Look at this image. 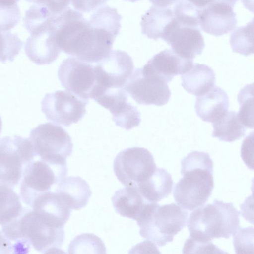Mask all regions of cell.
<instances>
[{
	"label": "cell",
	"instance_id": "9",
	"mask_svg": "<svg viewBox=\"0 0 254 254\" xmlns=\"http://www.w3.org/2000/svg\"><path fill=\"white\" fill-rule=\"evenodd\" d=\"M114 171L125 186L136 187L149 178L156 169L152 154L147 149L133 147L119 152L114 161Z\"/></svg>",
	"mask_w": 254,
	"mask_h": 254
},
{
	"label": "cell",
	"instance_id": "34",
	"mask_svg": "<svg viewBox=\"0 0 254 254\" xmlns=\"http://www.w3.org/2000/svg\"><path fill=\"white\" fill-rule=\"evenodd\" d=\"M20 19V9L17 4H0V31H10L19 23Z\"/></svg>",
	"mask_w": 254,
	"mask_h": 254
},
{
	"label": "cell",
	"instance_id": "33",
	"mask_svg": "<svg viewBox=\"0 0 254 254\" xmlns=\"http://www.w3.org/2000/svg\"><path fill=\"white\" fill-rule=\"evenodd\" d=\"M233 236L236 253L253 254V227L240 228Z\"/></svg>",
	"mask_w": 254,
	"mask_h": 254
},
{
	"label": "cell",
	"instance_id": "27",
	"mask_svg": "<svg viewBox=\"0 0 254 254\" xmlns=\"http://www.w3.org/2000/svg\"><path fill=\"white\" fill-rule=\"evenodd\" d=\"M23 209L20 197L12 188L0 185V224L1 226L18 217Z\"/></svg>",
	"mask_w": 254,
	"mask_h": 254
},
{
	"label": "cell",
	"instance_id": "25",
	"mask_svg": "<svg viewBox=\"0 0 254 254\" xmlns=\"http://www.w3.org/2000/svg\"><path fill=\"white\" fill-rule=\"evenodd\" d=\"M31 207L52 217L64 225L69 219L72 211L57 193L53 191L38 196Z\"/></svg>",
	"mask_w": 254,
	"mask_h": 254
},
{
	"label": "cell",
	"instance_id": "6",
	"mask_svg": "<svg viewBox=\"0 0 254 254\" xmlns=\"http://www.w3.org/2000/svg\"><path fill=\"white\" fill-rule=\"evenodd\" d=\"M36 156L29 138L18 135L0 139V185L11 188L22 179Z\"/></svg>",
	"mask_w": 254,
	"mask_h": 254
},
{
	"label": "cell",
	"instance_id": "26",
	"mask_svg": "<svg viewBox=\"0 0 254 254\" xmlns=\"http://www.w3.org/2000/svg\"><path fill=\"white\" fill-rule=\"evenodd\" d=\"M212 124L213 130L212 135L221 141L233 142L245 134L246 127L242 123L235 111L227 112Z\"/></svg>",
	"mask_w": 254,
	"mask_h": 254
},
{
	"label": "cell",
	"instance_id": "22",
	"mask_svg": "<svg viewBox=\"0 0 254 254\" xmlns=\"http://www.w3.org/2000/svg\"><path fill=\"white\" fill-rule=\"evenodd\" d=\"M181 80V85L187 92L199 96L214 87L215 75L208 65L196 63L182 75Z\"/></svg>",
	"mask_w": 254,
	"mask_h": 254
},
{
	"label": "cell",
	"instance_id": "45",
	"mask_svg": "<svg viewBox=\"0 0 254 254\" xmlns=\"http://www.w3.org/2000/svg\"><path fill=\"white\" fill-rule=\"evenodd\" d=\"M233 1H234L235 2H237V1L238 0H232Z\"/></svg>",
	"mask_w": 254,
	"mask_h": 254
},
{
	"label": "cell",
	"instance_id": "12",
	"mask_svg": "<svg viewBox=\"0 0 254 254\" xmlns=\"http://www.w3.org/2000/svg\"><path fill=\"white\" fill-rule=\"evenodd\" d=\"M87 103L68 91L58 90L45 95L41 110L48 120L69 127L83 117Z\"/></svg>",
	"mask_w": 254,
	"mask_h": 254
},
{
	"label": "cell",
	"instance_id": "39",
	"mask_svg": "<svg viewBox=\"0 0 254 254\" xmlns=\"http://www.w3.org/2000/svg\"><path fill=\"white\" fill-rule=\"evenodd\" d=\"M0 253H14L13 244L0 231Z\"/></svg>",
	"mask_w": 254,
	"mask_h": 254
},
{
	"label": "cell",
	"instance_id": "15",
	"mask_svg": "<svg viewBox=\"0 0 254 254\" xmlns=\"http://www.w3.org/2000/svg\"><path fill=\"white\" fill-rule=\"evenodd\" d=\"M93 99L111 112L117 126L128 130L139 125L140 113L136 107L128 102L124 89L105 90Z\"/></svg>",
	"mask_w": 254,
	"mask_h": 254
},
{
	"label": "cell",
	"instance_id": "35",
	"mask_svg": "<svg viewBox=\"0 0 254 254\" xmlns=\"http://www.w3.org/2000/svg\"><path fill=\"white\" fill-rule=\"evenodd\" d=\"M183 254L226 253L211 241L203 242L195 240L190 237L186 241L183 249Z\"/></svg>",
	"mask_w": 254,
	"mask_h": 254
},
{
	"label": "cell",
	"instance_id": "5",
	"mask_svg": "<svg viewBox=\"0 0 254 254\" xmlns=\"http://www.w3.org/2000/svg\"><path fill=\"white\" fill-rule=\"evenodd\" d=\"M188 215L175 203L161 206L149 203L136 220L140 235L159 247L164 246L185 227Z\"/></svg>",
	"mask_w": 254,
	"mask_h": 254
},
{
	"label": "cell",
	"instance_id": "36",
	"mask_svg": "<svg viewBox=\"0 0 254 254\" xmlns=\"http://www.w3.org/2000/svg\"><path fill=\"white\" fill-rule=\"evenodd\" d=\"M29 2L46 7L50 12L56 16L67 8L70 0H26Z\"/></svg>",
	"mask_w": 254,
	"mask_h": 254
},
{
	"label": "cell",
	"instance_id": "40",
	"mask_svg": "<svg viewBox=\"0 0 254 254\" xmlns=\"http://www.w3.org/2000/svg\"><path fill=\"white\" fill-rule=\"evenodd\" d=\"M194 6H195L198 10L201 9L207 5L211 4L216 1H221L226 2L232 6L230 0H187Z\"/></svg>",
	"mask_w": 254,
	"mask_h": 254
},
{
	"label": "cell",
	"instance_id": "21",
	"mask_svg": "<svg viewBox=\"0 0 254 254\" xmlns=\"http://www.w3.org/2000/svg\"><path fill=\"white\" fill-rule=\"evenodd\" d=\"M113 205L121 216L136 221L149 203L136 187H127L117 190L112 197Z\"/></svg>",
	"mask_w": 254,
	"mask_h": 254
},
{
	"label": "cell",
	"instance_id": "13",
	"mask_svg": "<svg viewBox=\"0 0 254 254\" xmlns=\"http://www.w3.org/2000/svg\"><path fill=\"white\" fill-rule=\"evenodd\" d=\"M59 79L68 91L84 100L92 99L96 86L94 66L76 57H68L61 64Z\"/></svg>",
	"mask_w": 254,
	"mask_h": 254
},
{
	"label": "cell",
	"instance_id": "16",
	"mask_svg": "<svg viewBox=\"0 0 254 254\" xmlns=\"http://www.w3.org/2000/svg\"><path fill=\"white\" fill-rule=\"evenodd\" d=\"M198 20L203 31L215 36L232 31L237 23L233 7L221 1H216L198 10Z\"/></svg>",
	"mask_w": 254,
	"mask_h": 254
},
{
	"label": "cell",
	"instance_id": "7",
	"mask_svg": "<svg viewBox=\"0 0 254 254\" xmlns=\"http://www.w3.org/2000/svg\"><path fill=\"white\" fill-rule=\"evenodd\" d=\"M30 140L36 156L51 163H66L73 145L65 129L55 124L38 125L30 132Z\"/></svg>",
	"mask_w": 254,
	"mask_h": 254
},
{
	"label": "cell",
	"instance_id": "41",
	"mask_svg": "<svg viewBox=\"0 0 254 254\" xmlns=\"http://www.w3.org/2000/svg\"><path fill=\"white\" fill-rule=\"evenodd\" d=\"M153 5L164 7H170L179 0H149Z\"/></svg>",
	"mask_w": 254,
	"mask_h": 254
},
{
	"label": "cell",
	"instance_id": "14",
	"mask_svg": "<svg viewBox=\"0 0 254 254\" xmlns=\"http://www.w3.org/2000/svg\"><path fill=\"white\" fill-rule=\"evenodd\" d=\"M162 39L174 52L188 59L193 60L201 55L205 47L199 27L183 23L175 17L167 26Z\"/></svg>",
	"mask_w": 254,
	"mask_h": 254
},
{
	"label": "cell",
	"instance_id": "37",
	"mask_svg": "<svg viewBox=\"0 0 254 254\" xmlns=\"http://www.w3.org/2000/svg\"><path fill=\"white\" fill-rule=\"evenodd\" d=\"M73 7L78 11L91 12L104 4L108 0H70Z\"/></svg>",
	"mask_w": 254,
	"mask_h": 254
},
{
	"label": "cell",
	"instance_id": "3",
	"mask_svg": "<svg viewBox=\"0 0 254 254\" xmlns=\"http://www.w3.org/2000/svg\"><path fill=\"white\" fill-rule=\"evenodd\" d=\"M183 175L174 186L173 196L182 208L192 211L208 200L214 187L213 162L208 153H189L181 160Z\"/></svg>",
	"mask_w": 254,
	"mask_h": 254
},
{
	"label": "cell",
	"instance_id": "44",
	"mask_svg": "<svg viewBox=\"0 0 254 254\" xmlns=\"http://www.w3.org/2000/svg\"><path fill=\"white\" fill-rule=\"evenodd\" d=\"M124 0L128 1L131 2H134L135 1L140 0Z\"/></svg>",
	"mask_w": 254,
	"mask_h": 254
},
{
	"label": "cell",
	"instance_id": "23",
	"mask_svg": "<svg viewBox=\"0 0 254 254\" xmlns=\"http://www.w3.org/2000/svg\"><path fill=\"white\" fill-rule=\"evenodd\" d=\"M173 181L171 175L165 169H156L147 179L136 186L143 198L149 203H157L171 192Z\"/></svg>",
	"mask_w": 254,
	"mask_h": 254
},
{
	"label": "cell",
	"instance_id": "8",
	"mask_svg": "<svg viewBox=\"0 0 254 254\" xmlns=\"http://www.w3.org/2000/svg\"><path fill=\"white\" fill-rule=\"evenodd\" d=\"M68 173L66 163H51L40 159L33 161L23 177L20 185L23 201L31 207L41 194L52 190Z\"/></svg>",
	"mask_w": 254,
	"mask_h": 254
},
{
	"label": "cell",
	"instance_id": "11",
	"mask_svg": "<svg viewBox=\"0 0 254 254\" xmlns=\"http://www.w3.org/2000/svg\"><path fill=\"white\" fill-rule=\"evenodd\" d=\"M124 89L138 104L161 106L171 96L168 83L145 65L133 72Z\"/></svg>",
	"mask_w": 254,
	"mask_h": 254
},
{
	"label": "cell",
	"instance_id": "10",
	"mask_svg": "<svg viewBox=\"0 0 254 254\" xmlns=\"http://www.w3.org/2000/svg\"><path fill=\"white\" fill-rule=\"evenodd\" d=\"M94 69L96 86L92 99L105 90L124 89L133 72L134 65L126 52L117 50L111 51L97 62Z\"/></svg>",
	"mask_w": 254,
	"mask_h": 254
},
{
	"label": "cell",
	"instance_id": "43",
	"mask_svg": "<svg viewBox=\"0 0 254 254\" xmlns=\"http://www.w3.org/2000/svg\"><path fill=\"white\" fill-rule=\"evenodd\" d=\"M1 129H2V121L1 119V117L0 116V133L1 131Z\"/></svg>",
	"mask_w": 254,
	"mask_h": 254
},
{
	"label": "cell",
	"instance_id": "29",
	"mask_svg": "<svg viewBox=\"0 0 254 254\" xmlns=\"http://www.w3.org/2000/svg\"><path fill=\"white\" fill-rule=\"evenodd\" d=\"M56 16L45 7L36 4L26 11L24 26L31 34H33L49 24Z\"/></svg>",
	"mask_w": 254,
	"mask_h": 254
},
{
	"label": "cell",
	"instance_id": "20",
	"mask_svg": "<svg viewBox=\"0 0 254 254\" xmlns=\"http://www.w3.org/2000/svg\"><path fill=\"white\" fill-rule=\"evenodd\" d=\"M55 192L71 210L86 206L92 194L87 182L79 176H69L57 185Z\"/></svg>",
	"mask_w": 254,
	"mask_h": 254
},
{
	"label": "cell",
	"instance_id": "30",
	"mask_svg": "<svg viewBox=\"0 0 254 254\" xmlns=\"http://www.w3.org/2000/svg\"><path fill=\"white\" fill-rule=\"evenodd\" d=\"M106 248L100 238L93 234H83L76 236L69 245L68 253L105 254Z\"/></svg>",
	"mask_w": 254,
	"mask_h": 254
},
{
	"label": "cell",
	"instance_id": "18",
	"mask_svg": "<svg viewBox=\"0 0 254 254\" xmlns=\"http://www.w3.org/2000/svg\"><path fill=\"white\" fill-rule=\"evenodd\" d=\"M193 64V60L185 58L172 49H166L155 55L144 65L167 83L175 76L182 75Z\"/></svg>",
	"mask_w": 254,
	"mask_h": 254
},
{
	"label": "cell",
	"instance_id": "42",
	"mask_svg": "<svg viewBox=\"0 0 254 254\" xmlns=\"http://www.w3.org/2000/svg\"><path fill=\"white\" fill-rule=\"evenodd\" d=\"M19 0H0V4L11 5L17 4Z\"/></svg>",
	"mask_w": 254,
	"mask_h": 254
},
{
	"label": "cell",
	"instance_id": "4",
	"mask_svg": "<svg viewBox=\"0 0 254 254\" xmlns=\"http://www.w3.org/2000/svg\"><path fill=\"white\" fill-rule=\"evenodd\" d=\"M240 212L232 203L215 199L199 207L190 215L187 226L190 237L209 242L214 238H229L240 227Z\"/></svg>",
	"mask_w": 254,
	"mask_h": 254
},
{
	"label": "cell",
	"instance_id": "2",
	"mask_svg": "<svg viewBox=\"0 0 254 254\" xmlns=\"http://www.w3.org/2000/svg\"><path fill=\"white\" fill-rule=\"evenodd\" d=\"M1 227L16 254L28 253L30 245L42 253H53L61 250L64 241V225L33 209L23 208L18 217Z\"/></svg>",
	"mask_w": 254,
	"mask_h": 254
},
{
	"label": "cell",
	"instance_id": "19",
	"mask_svg": "<svg viewBox=\"0 0 254 254\" xmlns=\"http://www.w3.org/2000/svg\"><path fill=\"white\" fill-rule=\"evenodd\" d=\"M229 106L226 92L219 87H214L205 94L197 96L195 109L201 120L213 123L227 112Z\"/></svg>",
	"mask_w": 254,
	"mask_h": 254
},
{
	"label": "cell",
	"instance_id": "24",
	"mask_svg": "<svg viewBox=\"0 0 254 254\" xmlns=\"http://www.w3.org/2000/svg\"><path fill=\"white\" fill-rule=\"evenodd\" d=\"M174 17L170 7L153 5L141 17V32L149 39H162L165 29Z\"/></svg>",
	"mask_w": 254,
	"mask_h": 254
},
{
	"label": "cell",
	"instance_id": "28",
	"mask_svg": "<svg viewBox=\"0 0 254 254\" xmlns=\"http://www.w3.org/2000/svg\"><path fill=\"white\" fill-rule=\"evenodd\" d=\"M254 20L246 25L236 28L230 36V42L234 52L247 56L254 53Z\"/></svg>",
	"mask_w": 254,
	"mask_h": 254
},
{
	"label": "cell",
	"instance_id": "31",
	"mask_svg": "<svg viewBox=\"0 0 254 254\" xmlns=\"http://www.w3.org/2000/svg\"><path fill=\"white\" fill-rule=\"evenodd\" d=\"M253 84L242 88L238 96L240 107L238 113L242 123L248 128H253Z\"/></svg>",
	"mask_w": 254,
	"mask_h": 254
},
{
	"label": "cell",
	"instance_id": "32",
	"mask_svg": "<svg viewBox=\"0 0 254 254\" xmlns=\"http://www.w3.org/2000/svg\"><path fill=\"white\" fill-rule=\"evenodd\" d=\"M23 42L10 31H0V62H12L22 47Z\"/></svg>",
	"mask_w": 254,
	"mask_h": 254
},
{
	"label": "cell",
	"instance_id": "1",
	"mask_svg": "<svg viewBox=\"0 0 254 254\" xmlns=\"http://www.w3.org/2000/svg\"><path fill=\"white\" fill-rule=\"evenodd\" d=\"M121 18L116 8L108 5L97 8L89 20L67 7L53 19L57 43L64 53L96 63L111 51Z\"/></svg>",
	"mask_w": 254,
	"mask_h": 254
},
{
	"label": "cell",
	"instance_id": "38",
	"mask_svg": "<svg viewBox=\"0 0 254 254\" xmlns=\"http://www.w3.org/2000/svg\"><path fill=\"white\" fill-rule=\"evenodd\" d=\"M253 132L244 140L241 148V156L247 166L253 169Z\"/></svg>",
	"mask_w": 254,
	"mask_h": 254
},
{
	"label": "cell",
	"instance_id": "17",
	"mask_svg": "<svg viewBox=\"0 0 254 254\" xmlns=\"http://www.w3.org/2000/svg\"><path fill=\"white\" fill-rule=\"evenodd\" d=\"M24 49L28 58L36 64H48L55 61L61 50L56 40L53 21L45 27L31 34L25 42Z\"/></svg>",
	"mask_w": 254,
	"mask_h": 254
}]
</instances>
